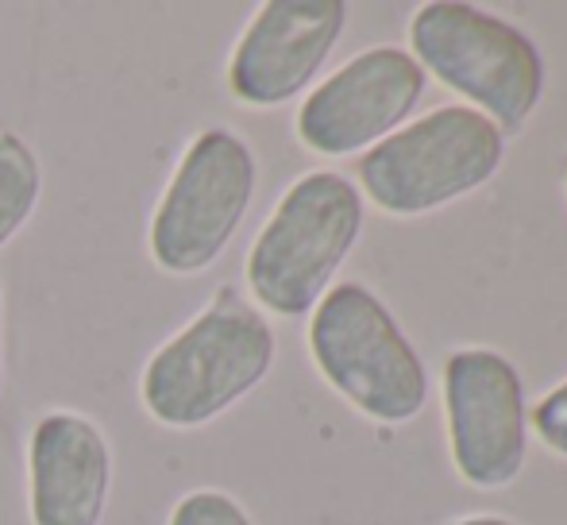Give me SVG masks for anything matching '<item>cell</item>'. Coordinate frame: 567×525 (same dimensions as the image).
<instances>
[{"label": "cell", "instance_id": "cell-14", "mask_svg": "<svg viewBox=\"0 0 567 525\" xmlns=\"http://www.w3.org/2000/svg\"><path fill=\"white\" fill-rule=\"evenodd\" d=\"M8 387V363H4V298H0V398Z\"/></svg>", "mask_w": 567, "mask_h": 525}, {"label": "cell", "instance_id": "cell-6", "mask_svg": "<svg viewBox=\"0 0 567 525\" xmlns=\"http://www.w3.org/2000/svg\"><path fill=\"white\" fill-rule=\"evenodd\" d=\"M506 135L471 105H444L359 158V186L390 217H421L498 174Z\"/></svg>", "mask_w": 567, "mask_h": 525}, {"label": "cell", "instance_id": "cell-15", "mask_svg": "<svg viewBox=\"0 0 567 525\" xmlns=\"http://www.w3.org/2000/svg\"><path fill=\"white\" fill-rule=\"evenodd\" d=\"M455 525H514V522L494 518V514H475V518H463V522H455Z\"/></svg>", "mask_w": 567, "mask_h": 525}, {"label": "cell", "instance_id": "cell-3", "mask_svg": "<svg viewBox=\"0 0 567 525\" xmlns=\"http://www.w3.org/2000/svg\"><path fill=\"white\" fill-rule=\"evenodd\" d=\"M259 189V158L239 132L213 124L182 147L147 220V256L163 275H205L236 240Z\"/></svg>", "mask_w": 567, "mask_h": 525}, {"label": "cell", "instance_id": "cell-10", "mask_svg": "<svg viewBox=\"0 0 567 525\" xmlns=\"http://www.w3.org/2000/svg\"><path fill=\"white\" fill-rule=\"evenodd\" d=\"M31 525H101L113 498L116 456L109 433L82 410H47L23 449Z\"/></svg>", "mask_w": 567, "mask_h": 525}, {"label": "cell", "instance_id": "cell-1", "mask_svg": "<svg viewBox=\"0 0 567 525\" xmlns=\"http://www.w3.org/2000/svg\"><path fill=\"white\" fill-rule=\"evenodd\" d=\"M278 340L267 313L239 286L213 298L147 356L140 405L163 429H202L225 418L275 368Z\"/></svg>", "mask_w": 567, "mask_h": 525}, {"label": "cell", "instance_id": "cell-12", "mask_svg": "<svg viewBox=\"0 0 567 525\" xmlns=\"http://www.w3.org/2000/svg\"><path fill=\"white\" fill-rule=\"evenodd\" d=\"M166 525H255L247 506L220 487L186 491L166 514Z\"/></svg>", "mask_w": 567, "mask_h": 525}, {"label": "cell", "instance_id": "cell-2", "mask_svg": "<svg viewBox=\"0 0 567 525\" xmlns=\"http://www.w3.org/2000/svg\"><path fill=\"white\" fill-rule=\"evenodd\" d=\"M363 233L359 186L337 171H309L278 197L244 259L247 298L298 321L332 290V278Z\"/></svg>", "mask_w": 567, "mask_h": 525}, {"label": "cell", "instance_id": "cell-9", "mask_svg": "<svg viewBox=\"0 0 567 525\" xmlns=\"http://www.w3.org/2000/svg\"><path fill=\"white\" fill-rule=\"evenodd\" d=\"M343 23V0L259 4L228 54V93L247 109H278L298 101L337 51Z\"/></svg>", "mask_w": 567, "mask_h": 525}, {"label": "cell", "instance_id": "cell-7", "mask_svg": "<svg viewBox=\"0 0 567 525\" xmlns=\"http://www.w3.org/2000/svg\"><path fill=\"white\" fill-rule=\"evenodd\" d=\"M452 464L463 483L502 491L522 475L529 452L525 387L517 368L491 348H460L444 363Z\"/></svg>", "mask_w": 567, "mask_h": 525}, {"label": "cell", "instance_id": "cell-5", "mask_svg": "<svg viewBox=\"0 0 567 525\" xmlns=\"http://www.w3.org/2000/svg\"><path fill=\"white\" fill-rule=\"evenodd\" d=\"M410 54L425 74L498 124L502 135L522 128L545 93V62L533 39L475 4H421L410 20Z\"/></svg>", "mask_w": 567, "mask_h": 525}, {"label": "cell", "instance_id": "cell-11", "mask_svg": "<svg viewBox=\"0 0 567 525\" xmlns=\"http://www.w3.org/2000/svg\"><path fill=\"white\" fill-rule=\"evenodd\" d=\"M43 202V163L28 135L0 128V251L28 228Z\"/></svg>", "mask_w": 567, "mask_h": 525}, {"label": "cell", "instance_id": "cell-8", "mask_svg": "<svg viewBox=\"0 0 567 525\" xmlns=\"http://www.w3.org/2000/svg\"><path fill=\"white\" fill-rule=\"evenodd\" d=\"M429 74L402 47H371L317 82L298 109L301 147L324 158L371 151L410 121Z\"/></svg>", "mask_w": 567, "mask_h": 525}, {"label": "cell", "instance_id": "cell-4", "mask_svg": "<svg viewBox=\"0 0 567 525\" xmlns=\"http://www.w3.org/2000/svg\"><path fill=\"white\" fill-rule=\"evenodd\" d=\"M306 344L324 383L371 421L405 425L425 410V363L363 282H337L317 301Z\"/></svg>", "mask_w": 567, "mask_h": 525}, {"label": "cell", "instance_id": "cell-13", "mask_svg": "<svg viewBox=\"0 0 567 525\" xmlns=\"http://www.w3.org/2000/svg\"><path fill=\"white\" fill-rule=\"evenodd\" d=\"M529 421H533V429H537L540 441H545V449L567 460V379L533 405Z\"/></svg>", "mask_w": 567, "mask_h": 525}]
</instances>
